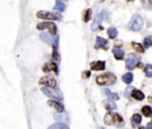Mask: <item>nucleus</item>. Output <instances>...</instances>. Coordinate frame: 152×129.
Here are the masks:
<instances>
[{"label": "nucleus", "instance_id": "f257e3e1", "mask_svg": "<svg viewBox=\"0 0 152 129\" xmlns=\"http://www.w3.org/2000/svg\"><path fill=\"white\" fill-rule=\"evenodd\" d=\"M42 92L45 96H48L49 98L55 99L56 102H61L63 99V93H62V91H60L58 88H50V87L43 86Z\"/></svg>", "mask_w": 152, "mask_h": 129}, {"label": "nucleus", "instance_id": "f03ea898", "mask_svg": "<svg viewBox=\"0 0 152 129\" xmlns=\"http://www.w3.org/2000/svg\"><path fill=\"white\" fill-rule=\"evenodd\" d=\"M41 38L43 42H45L48 46L52 47L53 49H57V47H58V36H53L51 35L50 32H41Z\"/></svg>", "mask_w": 152, "mask_h": 129}, {"label": "nucleus", "instance_id": "7ed1b4c3", "mask_svg": "<svg viewBox=\"0 0 152 129\" xmlns=\"http://www.w3.org/2000/svg\"><path fill=\"white\" fill-rule=\"evenodd\" d=\"M117 80V77L113 74V73H105L101 74L96 78V83L101 86H108V85H113Z\"/></svg>", "mask_w": 152, "mask_h": 129}, {"label": "nucleus", "instance_id": "20e7f679", "mask_svg": "<svg viewBox=\"0 0 152 129\" xmlns=\"http://www.w3.org/2000/svg\"><path fill=\"white\" fill-rule=\"evenodd\" d=\"M37 18L39 19H48V21H61L62 16L60 13H52V12H46V11H38L37 12Z\"/></svg>", "mask_w": 152, "mask_h": 129}, {"label": "nucleus", "instance_id": "39448f33", "mask_svg": "<svg viewBox=\"0 0 152 129\" xmlns=\"http://www.w3.org/2000/svg\"><path fill=\"white\" fill-rule=\"evenodd\" d=\"M143 24H144V21H143L141 16L136 14V16H133V18L131 19V22L128 24V29L132 31H139L143 28Z\"/></svg>", "mask_w": 152, "mask_h": 129}, {"label": "nucleus", "instance_id": "423d86ee", "mask_svg": "<svg viewBox=\"0 0 152 129\" xmlns=\"http://www.w3.org/2000/svg\"><path fill=\"white\" fill-rule=\"evenodd\" d=\"M108 13H109V12H108L107 10H102L101 12H99V13L96 14V17H95L93 24H91V30H96V29L100 26L101 22H102L103 19H106V18H108Z\"/></svg>", "mask_w": 152, "mask_h": 129}, {"label": "nucleus", "instance_id": "0eeeda50", "mask_svg": "<svg viewBox=\"0 0 152 129\" xmlns=\"http://www.w3.org/2000/svg\"><path fill=\"white\" fill-rule=\"evenodd\" d=\"M139 63V58H138V55L134 54V53H132L129 54L127 59H126V68L128 71H132V69H134Z\"/></svg>", "mask_w": 152, "mask_h": 129}, {"label": "nucleus", "instance_id": "6e6552de", "mask_svg": "<svg viewBox=\"0 0 152 129\" xmlns=\"http://www.w3.org/2000/svg\"><path fill=\"white\" fill-rule=\"evenodd\" d=\"M37 29H38V30H42V31H44L45 29H48L49 32H50L51 35H53V36H56V33H57V28H56L55 23H52V22L38 23V24H37Z\"/></svg>", "mask_w": 152, "mask_h": 129}, {"label": "nucleus", "instance_id": "1a4fd4ad", "mask_svg": "<svg viewBox=\"0 0 152 129\" xmlns=\"http://www.w3.org/2000/svg\"><path fill=\"white\" fill-rule=\"evenodd\" d=\"M39 84L45 86V87H50V88H56V86H57L56 79L53 77H51V76H45V77L41 78Z\"/></svg>", "mask_w": 152, "mask_h": 129}, {"label": "nucleus", "instance_id": "9d476101", "mask_svg": "<svg viewBox=\"0 0 152 129\" xmlns=\"http://www.w3.org/2000/svg\"><path fill=\"white\" fill-rule=\"evenodd\" d=\"M43 72H53V73H56V74H58V66H57V63L56 62H53V61H50V62H46L44 66H43Z\"/></svg>", "mask_w": 152, "mask_h": 129}, {"label": "nucleus", "instance_id": "9b49d317", "mask_svg": "<svg viewBox=\"0 0 152 129\" xmlns=\"http://www.w3.org/2000/svg\"><path fill=\"white\" fill-rule=\"evenodd\" d=\"M48 105L51 106V108H53L56 111H58V113H63V111H64V106H63V104H61L60 102L49 100V102H48Z\"/></svg>", "mask_w": 152, "mask_h": 129}, {"label": "nucleus", "instance_id": "f8f14e48", "mask_svg": "<svg viewBox=\"0 0 152 129\" xmlns=\"http://www.w3.org/2000/svg\"><path fill=\"white\" fill-rule=\"evenodd\" d=\"M90 68L93 71H103L106 68V63L105 61H95L90 65Z\"/></svg>", "mask_w": 152, "mask_h": 129}, {"label": "nucleus", "instance_id": "ddd939ff", "mask_svg": "<svg viewBox=\"0 0 152 129\" xmlns=\"http://www.w3.org/2000/svg\"><path fill=\"white\" fill-rule=\"evenodd\" d=\"M113 55H114V58H115L117 60H122L125 58V51L121 48L115 47L113 49Z\"/></svg>", "mask_w": 152, "mask_h": 129}, {"label": "nucleus", "instance_id": "4468645a", "mask_svg": "<svg viewBox=\"0 0 152 129\" xmlns=\"http://www.w3.org/2000/svg\"><path fill=\"white\" fill-rule=\"evenodd\" d=\"M107 44H108L107 40L100 37V36H99V37H96V40H95V48H96V49H99V48H106Z\"/></svg>", "mask_w": 152, "mask_h": 129}, {"label": "nucleus", "instance_id": "2eb2a0df", "mask_svg": "<svg viewBox=\"0 0 152 129\" xmlns=\"http://www.w3.org/2000/svg\"><path fill=\"white\" fill-rule=\"evenodd\" d=\"M131 96L133 97V99H136V100H143L145 98V95L143 93V92L140 90H136V88L132 91Z\"/></svg>", "mask_w": 152, "mask_h": 129}, {"label": "nucleus", "instance_id": "dca6fc26", "mask_svg": "<svg viewBox=\"0 0 152 129\" xmlns=\"http://www.w3.org/2000/svg\"><path fill=\"white\" fill-rule=\"evenodd\" d=\"M103 93H105V95L109 98V100H112V102L118 100V99H119V93H113V92H110V91L107 90V88L103 90Z\"/></svg>", "mask_w": 152, "mask_h": 129}, {"label": "nucleus", "instance_id": "f3484780", "mask_svg": "<svg viewBox=\"0 0 152 129\" xmlns=\"http://www.w3.org/2000/svg\"><path fill=\"white\" fill-rule=\"evenodd\" d=\"M131 122H132V125L133 127H138L140 123H141V115H139V114H134L132 116V118H131Z\"/></svg>", "mask_w": 152, "mask_h": 129}, {"label": "nucleus", "instance_id": "a211bd4d", "mask_svg": "<svg viewBox=\"0 0 152 129\" xmlns=\"http://www.w3.org/2000/svg\"><path fill=\"white\" fill-rule=\"evenodd\" d=\"M65 4L62 1V0H56V4H55V7L53 10L55 11H58V12H63L65 10Z\"/></svg>", "mask_w": 152, "mask_h": 129}, {"label": "nucleus", "instance_id": "6ab92c4d", "mask_svg": "<svg viewBox=\"0 0 152 129\" xmlns=\"http://www.w3.org/2000/svg\"><path fill=\"white\" fill-rule=\"evenodd\" d=\"M121 80L125 83V84H127V85H129L132 81H133V74L131 72H127V73H125V74L122 76V78H121Z\"/></svg>", "mask_w": 152, "mask_h": 129}, {"label": "nucleus", "instance_id": "aec40b11", "mask_svg": "<svg viewBox=\"0 0 152 129\" xmlns=\"http://www.w3.org/2000/svg\"><path fill=\"white\" fill-rule=\"evenodd\" d=\"M141 113L145 117H151L152 116V108L148 106V105H144L141 108Z\"/></svg>", "mask_w": 152, "mask_h": 129}, {"label": "nucleus", "instance_id": "412c9836", "mask_svg": "<svg viewBox=\"0 0 152 129\" xmlns=\"http://www.w3.org/2000/svg\"><path fill=\"white\" fill-rule=\"evenodd\" d=\"M107 33H108V37H109V38L114 40V38H117V36H118V30H117L115 28H113V26H112V28L108 29Z\"/></svg>", "mask_w": 152, "mask_h": 129}, {"label": "nucleus", "instance_id": "4be33fe9", "mask_svg": "<svg viewBox=\"0 0 152 129\" xmlns=\"http://www.w3.org/2000/svg\"><path fill=\"white\" fill-rule=\"evenodd\" d=\"M48 129H69L68 128V125L65 124V123H55V124H52V125H50Z\"/></svg>", "mask_w": 152, "mask_h": 129}, {"label": "nucleus", "instance_id": "5701e85b", "mask_svg": "<svg viewBox=\"0 0 152 129\" xmlns=\"http://www.w3.org/2000/svg\"><path fill=\"white\" fill-rule=\"evenodd\" d=\"M113 120H114V123L115 124H120V125H122L124 124V120H122V117L119 115V114H114L113 115Z\"/></svg>", "mask_w": 152, "mask_h": 129}, {"label": "nucleus", "instance_id": "b1692460", "mask_svg": "<svg viewBox=\"0 0 152 129\" xmlns=\"http://www.w3.org/2000/svg\"><path fill=\"white\" fill-rule=\"evenodd\" d=\"M132 47H133V49H134L136 51H138V53H140V54H143L144 51H145V48L141 46V44H139V43H132Z\"/></svg>", "mask_w": 152, "mask_h": 129}, {"label": "nucleus", "instance_id": "393cba45", "mask_svg": "<svg viewBox=\"0 0 152 129\" xmlns=\"http://www.w3.org/2000/svg\"><path fill=\"white\" fill-rule=\"evenodd\" d=\"M144 73L147 78H152V65H146L144 68Z\"/></svg>", "mask_w": 152, "mask_h": 129}, {"label": "nucleus", "instance_id": "a878e982", "mask_svg": "<svg viewBox=\"0 0 152 129\" xmlns=\"http://www.w3.org/2000/svg\"><path fill=\"white\" fill-rule=\"evenodd\" d=\"M105 106H106V109H108V110H115V109H117V104L114 103V102H112V100L105 102Z\"/></svg>", "mask_w": 152, "mask_h": 129}, {"label": "nucleus", "instance_id": "bb28decb", "mask_svg": "<svg viewBox=\"0 0 152 129\" xmlns=\"http://www.w3.org/2000/svg\"><path fill=\"white\" fill-rule=\"evenodd\" d=\"M55 118H56L57 121H60V123H64V122H67V116L62 115V113L56 114V115H55Z\"/></svg>", "mask_w": 152, "mask_h": 129}, {"label": "nucleus", "instance_id": "cd10ccee", "mask_svg": "<svg viewBox=\"0 0 152 129\" xmlns=\"http://www.w3.org/2000/svg\"><path fill=\"white\" fill-rule=\"evenodd\" d=\"M143 47H144V48H150V47H152V37H151V36H148V37H146V38L144 40Z\"/></svg>", "mask_w": 152, "mask_h": 129}, {"label": "nucleus", "instance_id": "c85d7f7f", "mask_svg": "<svg viewBox=\"0 0 152 129\" xmlns=\"http://www.w3.org/2000/svg\"><path fill=\"white\" fill-rule=\"evenodd\" d=\"M105 123L106 124H113L114 123V120H113V115L112 114H106V116H105Z\"/></svg>", "mask_w": 152, "mask_h": 129}, {"label": "nucleus", "instance_id": "c756f323", "mask_svg": "<svg viewBox=\"0 0 152 129\" xmlns=\"http://www.w3.org/2000/svg\"><path fill=\"white\" fill-rule=\"evenodd\" d=\"M91 13H93V12H91V10H90V9H88V10L84 12V17H83V21H84V22H89V21H90V18H91Z\"/></svg>", "mask_w": 152, "mask_h": 129}, {"label": "nucleus", "instance_id": "7c9ffc66", "mask_svg": "<svg viewBox=\"0 0 152 129\" xmlns=\"http://www.w3.org/2000/svg\"><path fill=\"white\" fill-rule=\"evenodd\" d=\"M58 60H60L58 51H57V49H53V51H52V61H58Z\"/></svg>", "mask_w": 152, "mask_h": 129}, {"label": "nucleus", "instance_id": "2f4dec72", "mask_svg": "<svg viewBox=\"0 0 152 129\" xmlns=\"http://www.w3.org/2000/svg\"><path fill=\"white\" fill-rule=\"evenodd\" d=\"M133 90H134V88H133L132 86H128V87L125 90V96H126V97H128V96H129V93H132V91H133Z\"/></svg>", "mask_w": 152, "mask_h": 129}, {"label": "nucleus", "instance_id": "473e14b6", "mask_svg": "<svg viewBox=\"0 0 152 129\" xmlns=\"http://www.w3.org/2000/svg\"><path fill=\"white\" fill-rule=\"evenodd\" d=\"M146 129H152V121L147 123V125H146Z\"/></svg>", "mask_w": 152, "mask_h": 129}, {"label": "nucleus", "instance_id": "72a5a7b5", "mask_svg": "<svg viewBox=\"0 0 152 129\" xmlns=\"http://www.w3.org/2000/svg\"><path fill=\"white\" fill-rule=\"evenodd\" d=\"M83 76H84L86 78H88V77L90 76V72H84V74H83Z\"/></svg>", "mask_w": 152, "mask_h": 129}, {"label": "nucleus", "instance_id": "f704fd0d", "mask_svg": "<svg viewBox=\"0 0 152 129\" xmlns=\"http://www.w3.org/2000/svg\"><path fill=\"white\" fill-rule=\"evenodd\" d=\"M138 129H146V128H145V127H139Z\"/></svg>", "mask_w": 152, "mask_h": 129}, {"label": "nucleus", "instance_id": "c9c22d12", "mask_svg": "<svg viewBox=\"0 0 152 129\" xmlns=\"http://www.w3.org/2000/svg\"><path fill=\"white\" fill-rule=\"evenodd\" d=\"M126 1H134V0H126Z\"/></svg>", "mask_w": 152, "mask_h": 129}, {"label": "nucleus", "instance_id": "e433bc0d", "mask_svg": "<svg viewBox=\"0 0 152 129\" xmlns=\"http://www.w3.org/2000/svg\"><path fill=\"white\" fill-rule=\"evenodd\" d=\"M150 100H151V102H152V97H150Z\"/></svg>", "mask_w": 152, "mask_h": 129}, {"label": "nucleus", "instance_id": "4c0bfd02", "mask_svg": "<svg viewBox=\"0 0 152 129\" xmlns=\"http://www.w3.org/2000/svg\"><path fill=\"white\" fill-rule=\"evenodd\" d=\"M98 129H103V128H101V127H100V128H98Z\"/></svg>", "mask_w": 152, "mask_h": 129}, {"label": "nucleus", "instance_id": "58836bf2", "mask_svg": "<svg viewBox=\"0 0 152 129\" xmlns=\"http://www.w3.org/2000/svg\"><path fill=\"white\" fill-rule=\"evenodd\" d=\"M150 3H151V4H152V0H150Z\"/></svg>", "mask_w": 152, "mask_h": 129}]
</instances>
